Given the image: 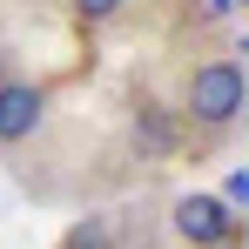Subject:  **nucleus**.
<instances>
[{
	"label": "nucleus",
	"instance_id": "obj_6",
	"mask_svg": "<svg viewBox=\"0 0 249 249\" xmlns=\"http://www.w3.org/2000/svg\"><path fill=\"white\" fill-rule=\"evenodd\" d=\"M68 14H74L81 27H108V20L128 14V0H68Z\"/></svg>",
	"mask_w": 249,
	"mask_h": 249
},
{
	"label": "nucleus",
	"instance_id": "obj_1",
	"mask_svg": "<svg viewBox=\"0 0 249 249\" xmlns=\"http://www.w3.org/2000/svg\"><path fill=\"white\" fill-rule=\"evenodd\" d=\"M249 108V74L243 61H229V54H209V61H196L189 74H182V122L202 128V135H222V128H236Z\"/></svg>",
	"mask_w": 249,
	"mask_h": 249
},
{
	"label": "nucleus",
	"instance_id": "obj_4",
	"mask_svg": "<svg viewBox=\"0 0 249 249\" xmlns=\"http://www.w3.org/2000/svg\"><path fill=\"white\" fill-rule=\"evenodd\" d=\"M182 115H175V108H155V101H142V108H135V142H142V155H168V148H175V135H182Z\"/></svg>",
	"mask_w": 249,
	"mask_h": 249
},
{
	"label": "nucleus",
	"instance_id": "obj_3",
	"mask_svg": "<svg viewBox=\"0 0 249 249\" xmlns=\"http://www.w3.org/2000/svg\"><path fill=\"white\" fill-rule=\"evenodd\" d=\"M47 128V88L27 74H0V148H20Z\"/></svg>",
	"mask_w": 249,
	"mask_h": 249
},
{
	"label": "nucleus",
	"instance_id": "obj_5",
	"mask_svg": "<svg viewBox=\"0 0 249 249\" xmlns=\"http://www.w3.org/2000/svg\"><path fill=\"white\" fill-rule=\"evenodd\" d=\"M61 249H122V222L94 209V215H81V222L61 236Z\"/></svg>",
	"mask_w": 249,
	"mask_h": 249
},
{
	"label": "nucleus",
	"instance_id": "obj_2",
	"mask_svg": "<svg viewBox=\"0 0 249 249\" xmlns=\"http://www.w3.org/2000/svg\"><path fill=\"white\" fill-rule=\"evenodd\" d=\"M168 229L182 249H236L243 243V215L229 209V196H209V189H189L168 202Z\"/></svg>",
	"mask_w": 249,
	"mask_h": 249
},
{
	"label": "nucleus",
	"instance_id": "obj_7",
	"mask_svg": "<svg viewBox=\"0 0 249 249\" xmlns=\"http://www.w3.org/2000/svg\"><path fill=\"white\" fill-rule=\"evenodd\" d=\"M243 7H249V0H243Z\"/></svg>",
	"mask_w": 249,
	"mask_h": 249
}]
</instances>
